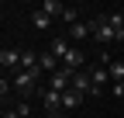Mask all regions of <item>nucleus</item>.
Listing matches in <instances>:
<instances>
[{"mask_svg": "<svg viewBox=\"0 0 124 118\" xmlns=\"http://www.w3.org/2000/svg\"><path fill=\"white\" fill-rule=\"evenodd\" d=\"M41 10L48 14V18H55V14L62 18V14H66V4H59V0H45V4H41Z\"/></svg>", "mask_w": 124, "mask_h": 118, "instance_id": "f8f14e48", "label": "nucleus"}, {"mask_svg": "<svg viewBox=\"0 0 124 118\" xmlns=\"http://www.w3.org/2000/svg\"><path fill=\"white\" fill-rule=\"evenodd\" d=\"M107 24L114 28V35L124 31V14H121V10H110V14H107Z\"/></svg>", "mask_w": 124, "mask_h": 118, "instance_id": "4468645a", "label": "nucleus"}, {"mask_svg": "<svg viewBox=\"0 0 124 118\" xmlns=\"http://www.w3.org/2000/svg\"><path fill=\"white\" fill-rule=\"evenodd\" d=\"M59 66H62V63H59V59H55L52 52H41V56H38V69H41V73H48V77H52V73H55Z\"/></svg>", "mask_w": 124, "mask_h": 118, "instance_id": "1a4fd4ad", "label": "nucleus"}, {"mask_svg": "<svg viewBox=\"0 0 124 118\" xmlns=\"http://www.w3.org/2000/svg\"><path fill=\"white\" fill-rule=\"evenodd\" d=\"M90 83H93V97H100L103 94V83L110 80V73H107V66H90Z\"/></svg>", "mask_w": 124, "mask_h": 118, "instance_id": "20e7f679", "label": "nucleus"}, {"mask_svg": "<svg viewBox=\"0 0 124 118\" xmlns=\"http://www.w3.org/2000/svg\"><path fill=\"white\" fill-rule=\"evenodd\" d=\"M90 35L97 38L100 45H110V42H117V38H114V28L107 24V18H93V21H90Z\"/></svg>", "mask_w": 124, "mask_h": 118, "instance_id": "f03ea898", "label": "nucleus"}, {"mask_svg": "<svg viewBox=\"0 0 124 118\" xmlns=\"http://www.w3.org/2000/svg\"><path fill=\"white\" fill-rule=\"evenodd\" d=\"M0 118H17V111H14V108H10V111H4V115H0Z\"/></svg>", "mask_w": 124, "mask_h": 118, "instance_id": "aec40b11", "label": "nucleus"}, {"mask_svg": "<svg viewBox=\"0 0 124 118\" xmlns=\"http://www.w3.org/2000/svg\"><path fill=\"white\" fill-rule=\"evenodd\" d=\"M114 97H124V83H114Z\"/></svg>", "mask_w": 124, "mask_h": 118, "instance_id": "6ab92c4d", "label": "nucleus"}, {"mask_svg": "<svg viewBox=\"0 0 124 118\" xmlns=\"http://www.w3.org/2000/svg\"><path fill=\"white\" fill-rule=\"evenodd\" d=\"M10 87H14V90H21V97H28V94H41V90H38V77H35V73H28V69H17V73H14Z\"/></svg>", "mask_w": 124, "mask_h": 118, "instance_id": "f257e3e1", "label": "nucleus"}, {"mask_svg": "<svg viewBox=\"0 0 124 118\" xmlns=\"http://www.w3.org/2000/svg\"><path fill=\"white\" fill-rule=\"evenodd\" d=\"M0 115H4V111H0Z\"/></svg>", "mask_w": 124, "mask_h": 118, "instance_id": "4be33fe9", "label": "nucleus"}, {"mask_svg": "<svg viewBox=\"0 0 124 118\" xmlns=\"http://www.w3.org/2000/svg\"><path fill=\"white\" fill-rule=\"evenodd\" d=\"M86 63V56L79 52V49H69L66 52V59H62V66H66V69H72V73H79V66Z\"/></svg>", "mask_w": 124, "mask_h": 118, "instance_id": "6e6552de", "label": "nucleus"}, {"mask_svg": "<svg viewBox=\"0 0 124 118\" xmlns=\"http://www.w3.org/2000/svg\"><path fill=\"white\" fill-rule=\"evenodd\" d=\"M48 118H62V111H55V115H48Z\"/></svg>", "mask_w": 124, "mask_h": 118, "instance_id": "412c9836", "label": "nucleus"}, {"mask_svg": "<svg viewBox=\"0 0 124 118\" xmlns=\"http://www.w3.org/2000/svg\"><path fill=\"white\" fill-rule=\"evenodd\" d=\"M72 90L83 94V97H93V83H90V73H76L72 77Z\"/></svg>", "mask_w": 124, "mask_h": 118, "instance_id": "0eeeda50", "label": "nucleus"}, {"mask_svg": "<svg viewBox=\"0 0 124 118\" xmlns=\"http://www.w3.org/2000/svg\"><path fill=\"white\" fill-rule=\"evenodd\" d=\"M90 35V24H79V21H76L72 24V38H86Z\"/></svg>", "mask_w": 124, "mask_h": 118, "instance_id": "f3484780", "label": "nucleus"}, {"mask_svg": "<svg viewBox=\"0 0 124 118\" xmlns=\"http://www.w3.org/2000/svg\"><path fill=\"white\" fill-rule=\"evenodd\" d=\"M72 77H76L72 69H66V66H59V69L52 73V77H48V87H52V90H59V94H66L69 87H72Z\"/></svg>", "mask_w": 124, "mask_h": 118, "instance_id": "7ed1b4c3", "label": "nucleus"}, {"mask_svg": "<svg viewBox=\"0 0 124 118\" xmlns=\"http://www.w3.org/2000/svg\"><path fill=\"white\" fill-rule=\"evenodd\" d=\"M48 52H52V56L59 59V63H62V59H66V52H69V42H66V38H55V42H52V49H48Z\"/></svg>", "mask_w": 124, "mask_h": 118, "instance_id": "ddd939ff", "label": "nucleus"}, {"mask_svg": "<svg viewBox=\"0 0 124 118\" xmlns=\"http://www.w3.org/2000/svg\"><path fill=\"white\" fill-rule=\"evenodd\" d=\"M17 111V118H31V104H28V97H21V104L14 108Z\"/></svg>", "mask_w": 124, "mask_h": 118, "instance_id": "dca6fc26", "label": "nucleus"}, {"mask_svg": "<svg viewBox=\"0 0 124 118\" xmlns=\"http://www.w3.org/2000/svg\"><path fill=\"white\" fill-rule=\"evenodd\" d=\"M31 24L41 28V31H48V28H52V18H48L45 10H35V14H31Z\"/></svg>", "mask_w": 124, "mask_h": 118, "instance_id": "9b49d317", "label": "nucleus"}, {"mask_svg": "<svg viewBox=\"0 0 124 118\" xmlns=\"http://www.w3.org/2000/svg\"><path fill=\"white\" fill-rule=\"evenodd\" d=\"M62 21H69V24H76V10H72V7H66V14H62Z\"/></svg>", "mask_w": 124, "mask_h": 118, "instance_id": "a211bd4d", "label": "nucleus"}, {"mask_svg": "<svg viewBox=\"0 0 124 118\" xmlns=\"http://www.w3.org/2000/svg\"><path fill=\"white\" fill-rule=\"evenodd\" d=\"M0 66L17 73V69H21V52H17V49H0Z\"/></svg>", "mask_w": 124, "mask_h": 118, "instance_id": "423d86ee", "label": "nucleus"}, {"mask_svg": "<svg viewBox=\"0 0 124 118\" xmlns=\"http://www.w3.org/2000/svg\"><path fill=\"white\" fill-rule=\"evenodd\" d=\"M41 108L48 111V115L62 111V94H59V90H52V87H48V90H41Z\"/></svg>", "mask_w": 124, "mask_h": 118, "instance_id": "39448f33", "label": "nucleus"}, {"mask_svg": "<svg viewBox=\"0 0 124 118\" xmlns=\"http://www.w3.org/2000/svg\"><path fill=\"white\" fill-rule=\"evenodd\" d=\"M79 104H83V94H76L72 87H69V90L62 94V111H72V108H79Z\"/></svg>", "mask_w": 124, "mask_h": 118, "instance_id": "9d476101", "label": "nucleus"}, {"mask_svg": "<svg viewBox=\"0 0 124 118\" xmlns=\"http://www.w3.org/2000/svg\"><path fill=\"white\" fill-rule=\"evenodd\" d=\"M107 73H110L114 83H124V63H110V66H107Z\"/></svg>", "mask_w": 124, "mask_h": 118, "instance_id": "2eb2a0df", "label": "nucleus"}]
</instances>
